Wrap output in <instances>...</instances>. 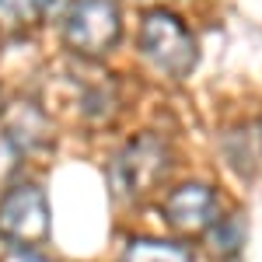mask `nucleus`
<instances>
[{"label":"nucleus","mask_w":262,"mask_h":262,"mask_svg":"<svg viewBox=\"0 0 262 262\" xmlns=\"http://www.w3.org/2000/svg\"><path fill=\"white\" fill-rule=\"evenodd\" d=\"M171 171V150L161 137L140 133L122 147L108 164V182L122 200H143L147 192H154Z\"/></svg>","instance_id":"nucleus-1"},{"label":"nucleus","mask_w":262,"mask_h":262,"mask_svg":"<svg viewBox=\"0 0 262 262\" xmlns=\"http://www.w3.org/2000/svg\"><path fill=\"white\" fill-rule=\"evenodd\" d=\"M137 46L161 74L175 77V81L189 77L192 67H196V39L182 25L179 14H171L168 7H154V11L143 14Z\"/></svg>","instance_id":"nucleus-2"},{"label":"nucleus","mask_w":262,"mask_h":262,"mask_svg":"<svg viewBox=\"0 0 262 262\" xmlns=\"http://www.w3.org/2000/svg\"><path fill=\"white\" fill-rule=\"evenodd\" d=\"M49 200L35 182H18L0 196V242L11 248H35L49 238Z\"/></svg>","instance_id":"nucleus-3"},{"label":"nucleus","mask_w":262,"mask_h":262,"mask_svg":"<svg viewBox=\"0 0 262 262\" xmlns=\"http://www.w3.org/2000/svg\"><path fill=\"white\" fill-rule=\"evenodd\" d=\"M122 35V14L116 0H77L63 18V42L88 60L105 56Z\"/></svg>","instance_id":"nucleus-4"},{"label":"nucleus","mask_w":262,"mask_h":262,"mask_svg":"<svg viewBox=\"0 0 262 262\" xmlns=\"http://www.w3.org/2000/svg\"><path fill=\"white\" fill-rule=\"evenodd\" d=\"M164 224L175 231V234H185V238H196V234H206L213 224L221 221V203H217V192L203 182H185L179 189H171L161 203Z\"/></svg>","instance_id":"nucleus-5"},{"label":"nucleus","mask_w":262,"mask_h":262,"mask_svg":"<svg viewBox=\"0 0 262 262\" xmlns=\"http://www.w3.org/2000/svg\"><path fill=\"white\" fill-rule=\"evenodd\" d=\"M224 154H227V164L242 175H255L262 168V122H245V126H234L224 133Z\"/></svg>","instance_id":"nucleus-6"},{"label":"nucleus","mask_w":262,"mask_h":262,"mask_svg":"<svg viewBox=\"0 0 262 262\" xmlns=\"http://www.w3.org/2000/svg\"><path fill=\"white\" fill-rule=\"evenodd\" d=\"M119 262H192L189 245L161 242V238H133Z\"/></svg>","instance_id":"nucleus-7"},{"label":"nucleus","mask_w":262,"mask_h":262,"mask_svg":"<svg viewBox=\"0 0 262 262\" xmlns=\"http://www.w3.org/2000/svg\"><path fill=\"white\" fill-rule=\"evenodd\" d=\"M46 14V0H0V39L28 32Z\"/></svg>","instance_id":"nucleus-8"},{"label":"nucleus","mask_w":262,"mask_h":262,"mask_svg":"<svg viewBox=\"0 0 262 262\" xmlns=\"http://www.w3.org/2000/svg\"><path fill=\"white\" fill-rule=\"evenodd\" d=\"M206 242H210V252L213 255L231 259V255L242 252V245H245V224L238 217H221V221L206 231Z\"/></svg>","instance_id":"nucleus-9"},{"label":"nucleus","mask_w":262,"mask_h":262,"mask_svg":"<svg viewBox=\"0 0 262 262\" xmlns=\"http://www.w3.org/2000/svg\"><path fill=\"white\" fill-rule=\"evenodd\" d=\"M21 161H25V147H21L7 129H0V189L7 192L14 175L21 171Z\"/></svg>","instance_id":"nucleus-10"},{"label":"nucleus","mask_w":262,"mask_h":262,"mask_svg":"<svg viewBox=\"0 0 262 262\" xmlns=\"http://www.w3.org/2000/svg\"><path fill=\"white\" fill-rule=\"evenodd\" d=\"M0 262H56V259L42 255L35 248H7V252L0 255Z\"/></svg>","instance_id":"nucleus-11"},{"label":"nucleus","mask_w":262,"mask_h":262,"mask_svg":"<svg viewBox=\"0 0 262 262\" xmlns=\"http://www.w3.org/2000/svg\"><path fill=\"white\" fill-rule=\"evenodd\" d=\"M0 112H4V91H0Z\"/></svg>","instance_id":"nucleus-12"}]
</instances>
